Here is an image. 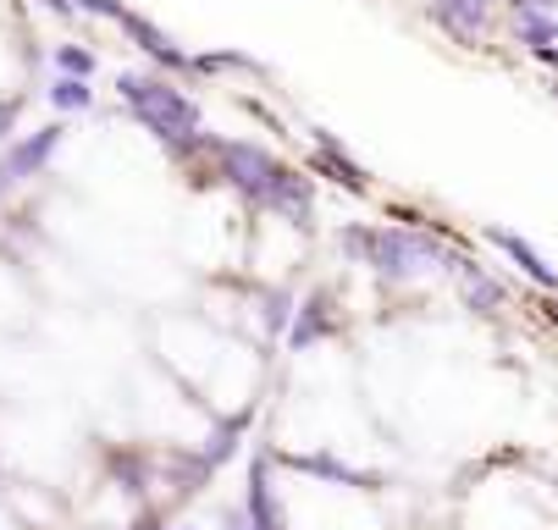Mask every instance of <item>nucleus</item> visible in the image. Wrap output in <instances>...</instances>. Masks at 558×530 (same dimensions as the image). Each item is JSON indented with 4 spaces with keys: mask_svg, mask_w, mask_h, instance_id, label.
Masks as SVG:
<instances>
[{
    "mask_svg": "<svg viewBox=\"0 0 558 530\" xmlns=\"http://www.w3.org/2000/svg\"><path fill=\"white\" fill-rule=\"evenodd\" d=\"M315 172L332 177V183H343L349 194H371V172L354 161V149H349L338 133H327V127H315Z\"/></svg>",
    "mask_w": 558,
    "mask_h": 530,
    "instance_id": "nucleus-6",
    "label": "nucleus"
},
{
    "mask_svg": "<svg viewBox=\"0 0 558 530\" xmlns=\"http://www.w3.org/2000/svg\"><path fill=\"white\" fill-rule=\"evenodd\" d=\"M498 12H504V0H426V23L453 39V45H487L493 28H498Z\"/></svg>",
    "mask_w": 558,
    "mask_h": 530,
    "instance_id": "nucleus-3",
    "label": "nucleus"
},
{
    "mask_svg": "<svg viewBox=\"0 0 558 530\" xmlns=\"http://www.w3.org/2000/svg\"><path fill=\"white\" fill-rule=\"evenodd\" d=\"M50 100H56L61 111H89V100H95V95H89V84H84V78H61V84L50 89Z\"/></svg>",
    "mask_w": 558,
    "mask_h": 530,
    "instance_id": "nucleus-16",
    "label": "nucleus"
},
{
    "mask_svg": "<svg viewBox=\"0 0 558 530\" xmlns=\"http://www.w3.org/2000/svg\"><path fill=\"white\" fill-rule=\"evenodd\" d=\"M293 310H299V298H293L288 287H260V337H266V343L288 337Z\"/></svg>",
    "mask_w": 558,
    "mask_h": 530,
    "instance_id": "nucleus-12",
    "label": "nucleus"
},
{
    "mask_svg": "<svg viewBox=\"0 0 558 530\" xmlns=\"http://www.w3.org/2000/svg\"><path fill=\"white\" fill-rule=\"evenodd\" d=\"M453 287H459V305H464L470 316H498V310L509 305V287H504L487 266H475L470 255H464V266L453 271Z\"/></svg>",
    "mask_w": 558,
    "mask_h": 530,
    "instance_id": "nucleus-8",
    "label": "nucleus"
},
{
    "mask_svg": "<svg viewBox=\"0 0 558 530\" xmlns=\"http://www.w3.org/2000/svg\"><path fill=\"white\" fill-rule=\"evenodd\" d=\"M244 514H250V530H288V525H282V503H277V486H271V453H255V465H250V486H244Z\"/></svg>",
    "mask_w": 558,
    "mask_h": 530,
    "instance_id": "nucleus-9",
    "label": "nucleus"
},
{
    "mask_svg": "<svg viewBox=\"0 0 558 530\" xmlns=\"http://www.w3.org/2000/svg\"><path fill=\"white\" fill-rule=\"evenodd\" d=\"M117 28H122L128 39H138V50H144L155 66H161V72H194V56H189L172 34H161L155 23H144L138 12H122V17H117Z\"/></svg>",
    "mask_w": 558,
    "mask_h": 530,
    "instance_id": "nucleus-7",
    "label": "nucleus"
},
{
    "mask_svg": "<svg viewBox=\"0 0 558 530\" xmlns=\"http://www.w3.org/2000/svg\"><path fill=\"white\" fill-rule=\"evenodd\" d=\"M111 470H117V481H122V492H144V481H149V459L138 447H128V453H111Z\"/></svg>",
    "mask_w": 558,
    "mask_h": 530,
    "instance_id": "nucleus-15",
    "label": "nucleus"
},
{
    "mask_svg": "<svg viewBox=\"0 0 558 530\" xmlns=\"http://www.w3.org/2000/svg\"><path fill=\"white\" fill-rule=\"evenodd\" d=\"M56 144H61V127H45L39 138H28V144L17 149V156L7 161V172H17V177H23V172H39V167H45V156H50Z\"/></svg>",
    "mask_w": 558,
    "mask_h": 530,
    "instance_id": "nucleus-14",
    "label": "nucleus"
},
{
    "mask_svg": "<svg viewBox=\"0 0 558 530\" xmlns=\"http://www.w3.org/2000/svg\"><path fill=\"white\" fill-rule=\"evenodd\" d=\"M482 238H487L498 255H509V260L520 266V276H525V282H536L542 293H558V266H553V260L525 238V233H514V226H487Z\"/></svg>",
    "mask_w": 558,
    "mask_h": 530,
    "instance_id": "nucleus-5",
    "label": "nucleus"
},
{
    "mask_svg": "<svg viewBox=\"0 0 558 530\" xmlns=\"http://www.w3.org/2000/svg\"><path fill=\"white\" fill-rule=\"evenodd\" d=\"M216 72H260V61H250L244 50H199L194 78H216Z\"/></svg>",
    "mask_w": 558,
    "mask_h": 530,
    "instance_id": "nucleus-13",
    "label": "nucleus"
},
{
    "mask_svg": "<svg viewBox=\"0 0 558 530\" xmlns=\"http://www.w3.org/2000/svg\"><path fill=\"white\" fill-rule=\"evenodd\" d=\"M122 100L133 106V116L172 149V161H183L189 149L205 138V122H199V106L167 78V72H128L117 84Z\"/></svg>",
    "mask_w": 558,
    "mask_h": 530,
    "instance_id": "nucleus-2",
    "label": "nucleus"
},
{
    "mask_svg": "<svg viewBox=\"0 0 558 530\" xmlns=\"http://www.w3.org/2000/svg\"><path fill=\"white\" fill-rule=\"evenodd\" d=\"M56 61H61V72H66V78H89V72H95V56H89V50H77V45L56 50Z\"/></svg>",
    "mask_w": 558,
    "mask_h": 530,
    "instance_id": "nucleus-17",
    "label": "nucleus"
},
{
    "mask_svg": "<svg viewBox=\"0 0 558 530\" xmlns=\"http://www.w3.org/2000/svg\"><path fill=\"white\" fill-rule=\"evenodd\" d=\"M244 431H250V409H244V415H232V420H216V431H210V442L199 447V459L210 465V476H216V470H221V465L232 459V453H238V447H244Z\"/></svg>",
    "mask_w": 558,
    "mask_h": 530,
    "instance_id": "nucleus-11",
    "label": "nucleus"
},
{
    "mask_svg": "<svg viewBox=\"0 0 558 530\" xmlns=\"http://www.w3.org/2000/svg\"><path fill=\"white\" fill-rule=\"evenodd\" d=\"M338 244L354 266H365L387 287H415L426 276H453L464 266V255L421 221H376V226L349 221L338 233Z\"/></svg>",
    "mask_w": 558,
    "mask_h": 530,
    "instance_id": "nucleus-1",
    "label": "nucleus"
},
{
    "mask_svg": "<svg viewBox=\"0 0 558 530\" xmlns=\"http://www.w3.org/2000/svg\"><path fill=\"white\" fill-rule=\"evenodd\" d=\"M338 332V293L332 287H315V293H304L299 298V310H293V326H288V348L293 354H304V348H315V343H327Z\"/></svg>",
    "mask_w": 558,
    "mask_h": 530,
    "instance_id": "nucleus-4",
    "label": "nucleus"
},
{
    "mask_svg": "<svg viewBox=\"0 0 558 530\" xmlns=\"http://www.w3.org/2000/svg\"><path fill=\"white\" fill-rule=\"evenodd\" d=\"M288 465H293V470H304V476H315V481H338V486H371V476H365V470H354V465H343L338 453H293Z\"/></svg>",
    "mask_w": 558,
    "mask_h": 530,
    "instance_id": "nucleus-10",
    "label": "nucleus"
},
{
    "mask_svg": "<svg viewBox=\"0 0 558 530\" xmlns=\"http://www.w3.org/2000/svg\"><path fill=\"white\" fill-rule=\"evenodd\" d=\"M12 122H17V100H0V138H7Z\"/></svg>",
    "mask_w": 558,
    "mask_h": 530,
    "instance_id": "nucleus-18",
    "label": "nucleus"
},
{
    "mask_svg": "<svg viewBox=\"0 0 558 530\" xmlns=\"http://www.w3.org/2000/svg\"><path fill=\"white\" fill-rule=\"evenodd\" d=\"M172 530H194V525H172Z\"/></svg>",
    "mask_w": 558,
    "mask_h": 530,
    "instance_id": "nucleus-20",
    "label": "nucleus"
},
{
    "mask_svg": "<svg viewBox=\"0 0 558 530\" xmlns=\"http://www.w3.org/2000/svg\"><path fill=\"white\" fill-rule=\"evenodd\" d=\"M133 530H161V519H155V514H144V519H138Z\"/></svg>",
    "mask_w": 558,
    "mask_h": 530,
    "instance_id": "nucleus-19",
    "label": "nucleus"
}]
</instances>
